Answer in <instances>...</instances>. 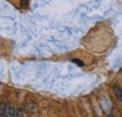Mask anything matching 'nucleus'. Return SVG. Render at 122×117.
Segmentation results:
<instances>
[{"instance_id": "423d86ee", "label": "nucleus", "mask_w": 122, "mask_h": 117, "mask_svg": "<svg viewBox=\"0 0 122 117\" xmlns=\"http://www.w3.org/2000/svg\"><path fill=\"white\" fill-rule=\"evenodd\" d=\"M18 117H22V116H18Z\"/></svg>"}, {"instance_id": "f03ea898", "label": "nucleus", "mask_w": 122, "mask_h": 117, "mask_svg": "<svg viewBox=\"0 0 122 117\" xmlns=\"http://www.w3.org/2000/svg\"><path fill=\"white\" fill-rule=\"evenodd\" d=\"M114 91H115L117 98L122 103V89L120 88V86L117 85V84H115L114 85Z\"/></svg>"}, {"instance_id": "f257e3e1", "label": "nucleus", "mask_w": 122, "mask_h": 117, "mask_svg": "<svg viewBox=\"0 0 122 117\" xmlns=\"http://www.w3.org/2000/svg\"><path fill=\"white\" fill-rule=\"evenodd\" d=\"M5 117H15V109L11 104L7 105V112Z\"/></svg>"}, {"instance_id": "20e7f679", "label": "nucleus", "mask_w": 122, "mask_h": 117, "mask_svg": "<svg viewBox=\"0 0 122 117\" xmlns=\"http://www.w3.org/2000/svg\"><path fill=\"white\" fill-rule=\"evenodd\" d=\"M72 62L75 63L77 66H79V67H83V66H84V63H83L81 60H79V59H73Z\"/></svg>"}, {"instance_id": "39448f33", "label": "nucleus", "mask_w": 122, "mask_h": 117, "mask_svg": "<svg viewBox=\"0 0 122 117\" xmlns=\"http://www.w3.org/2000/svg\"><path fill=\"white\" fill-rule=\"evenodd\" d=\"M107 117H114V116H113V115H108Z\"/></svg>"}, {"instance_id": "7ed1b4c3", "label": "nucleus", "mask_w": 122, "mask_h": 117, "mask_svg": "<svg viewBox=\"0 0 122 117\" xmlns=\"http://www.w3.org/2000/svg\"><path fill=\"white\" fill-rule=\"evenodd\" d=\"M6 112H7V105L2 102L0 104V117L6 116Z\"/></svg>"}, {"instance_id": "0eeeda50", "label": "nucleus", "mask_w": 122, "mask_h": 117, "mask_svg": "<svg viewBox=\"0 0 122 117\" xmlns=\"http://www.w3.org/2000/svg\"><path fill=\"white\" fill-rule=\"evenodd\" d=\"M121 117H122V115H121Z\"/></svg>"}]
</instances>
